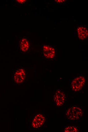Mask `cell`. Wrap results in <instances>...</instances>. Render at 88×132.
<instances>
[{
    "label": "cell",
    "mask_w": 88,
    "mask_h": 132,
    "mask_svg": "<svg viewBox=\"0 0 88 132\" xmlns=\"http://www.w3.org/2000/svg\"><path fill=\"white\" fill-rule=\"evenodd\" d=\"M83 114L82 110L80 107L73 106L69 108L66 110L65 116L67 118L72 121L80 120Z\"/></svg>",
    "instance_id": "obj_1"
},
{
    "label": "cell",
    "mask_w": 88,
    "mask_h": 132,
    "mask_svg": "<svg viewBox=\"0 0 88 132\" xmlns=\"http://www.w3.org/2000/svg\"><path fill=\"white\" fill-rule=\"evenodd\" d=\"M26 71L23 67H19L15 69L13 76L14 82L17 84L23 82L26 79Z\"/></svg>",
    "instance_id": "obj_2"
},
{
    "label": "cell",
    "mask_w": 88,
    "mask_h": 132,
    "mask_svg": "<svg viewBox=\"0 0 88 132\" xmlns=\"http://www.w3.org/2000/svg\"><path fill=\"white\" fill-rule=\"evenodd\" d=\"M85 78L83 76H79L75 78L71 84V88L73 91L76 92L81 90L84 86Z\"/></svg>",
    "instance_id": "obj_3"
},
{
    "label": "cell",
    "mask_w": 88,
    "mask_h": 132,
    "mask_svg": "<svg viewBox=\"0 0 88 132\" xmlns=\"http://www.w3.org/2000/svg\"><path fill=\"white\" fill-rule=\"evenodd\" d=\"M42 53L43 56L46 58L53 59L55 55V48L52 46L45 44L42 46Z\"/></svg>",
    "instance_id": "obj_4"
},
{
    "label": "cell",
    "mask_w": 88,
    "mask_h": 132,
    "mask_svg": "<svg viewBox=\"0 0 88 132\" xmlns=\"http://www.w3.org/2000/svg\"><path fill=\"white\" fill-rule=\"evenodd\" d=\"M66 96L64 93L60 90H57L54 94L53 101L57 106H61L64 103Z\"/></svg>",
    "instance_id": "obj_5"
},
{
    "label": "cell",
    "mask_w": 88,
    "mask_h": 132,
    "mask_svg": "<svg viewBox=\"0 0 88 132\" xmlns=\"http://www.w3.org/2000/svg\"><path fill=\"white\" fill-rule=\"evenodd\" d=\"M18 46V50L20 52H28L30 48V43L28 38L26 37H22L19 40Z\"/></svg>",
    "instance_id": "obj_6"
},
{
    "label": "cell",
    "mask_w": 88,
    "mask_h": 132,
    "mask_svg": "<svg viewBox=\"0 0 88 132\" xmlns=\"http://www.w3.org/2000/svg\"><path fill=\"white\" fill-rule=\"evenodd\" d=\"M44 116L41 114L36 115L32 121V125L34 128H37L41 127L45 121Z\"/></svg>",
    "instance_id": "obj_7"
},
{
    "label": "cell",
    "mask_w": 88,
    "mask_h": 132,
    "mask_svg": "<svg viewBox=\"0 0 88 132\" xmlns=\"http://www.w3.org/2000/svg\"><path fill=\"white\" fill-rule=\"evenodd\" d=\"M78 36L79 39L83 40L88 36V30L87 27L84 25H80L77 28Z\"/></svg>",
    "instance_id": "obj_8"
},
{
    "label": "cell",
    "mask_w": 88,
    "mask_h": 132,
    "mask_svg": "<svg viewBox=\"0 0 88 132\" xmlns=\"http://www.w3.org/2000/svg\"><path fill=\"white\" fill-rule=\"evenodd\" d=\"M64 131L65 132H78L79 130L77 127L74 126H68L64 128Z\"/></svg>",
    "instance_id": "obj_9"
},
{
    "label": "cell",
    "mask_w": 88,
    "mask_h": 132,
    "mask_svg": "<svg viewBox=\"0 0 88 132\" xmlns=\"http://www.w3.org/2000/svg\"><path fill=\"white\" fill-rule=\"evenodd\" d=\"M14 1L16 3L20 5L24 4L28 2V0H15Z\"/></svg>",
    "instance_id": "obj_10"
},
{
    "label": "cell",
    "mask_w": 88,
    "mask_h": 132,
    "mask_svg": "<svg viewBox=\"0 0 88 132\" xmlns=\"http://www.w3.org/2000/svg\"><path fill=\"white\" fill-rule=\"evenodd\" d=\"M55 1H56L57 2L61 3L62 2H65V1L64 0H55Z\"/></svg>",
    "instance_id": "obj_11"
}]
</instances>
